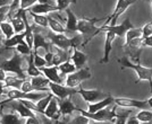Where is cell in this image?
Masks as SVG:
<instances>
[{
    "mask_svg": "<svg viewBox=\"0 0 152 124\" xmlns=\"http://www.w3.org/2000/svg\"><path fill=\"white\" fill-rule=\"evenodd\" d=\"M33 60H34V63L35 66L38 67L39 69L43 68V67H47V61L43 56H41L38 52H33Z\"/></svg>",
    "mask_w": 152,
    "mask_h": 124,
    "instance_id": "cell-38",
    "label": "cell"
},
{
    "mask_svg": "<svg viewBox=\"0 0 152 124\" xmlns=\"http://www.w3.org/2000/svg\"><path fill=\"white\" fill-rule=\"evenodd\" d=\"M114 104L119 107L125 108H137V110H146L148 100H140V99L127 98V97H114Z\"/></svg>",
    "mask_w": 152,
    "mask_h": 124,
    "instance_id": "cell-9",
    "label": "cell"
},
{
    "mask_svg": "<svg viewBox=\"0 0 152 124\" xmlns=\"http://www.w3.org/2000/svg\"><path fill=\"white\" fill-rule=\"evenodd\" d=\"M135 1L136 0H118L113 14L106 18V24L104 25H116V22H117L118 17L126 12L127 8L129 6H132Z\"/></svg>",
    "mask_w": 152,
    "mask_h": 124,
    "instance_id": "cell-8",
    "label": "cell"
},
{
    "mask_svg": "<svg viewBox=\"0 0 152 124\" xmlns=\"http://www.w3.org/2000/svg\"><path fill=\"white\" fill-rule=\"evenodd\" d=\"M129 115H131L129 111L125 112V113H121V114H116L114 124H126L127 118H129Z\"/></svg>",
    "mask_w": 152,
    "mask_h": 124,
    "instance_id": "cell-37",
    "label": "cell"
},
{
    "mask_svg": "<svg viewBox=\"0 0 152 124\" xmlns=\"http://www.w3.org/2000/svg\"><path fill=\"white\" fill-rule=\"evenodd\" d=\"M142 46L143 48H152V35L144 37L142 40Z\"/></svg>",
    "mask_w": 152,
    "mask_h": 124,
    "instance_id": "cell-44",
    "label": "cell"
},
{
    "mask_svg": "<svg viewBox=\"0 0 152 124\" xmlns=\"http://www.w3.org/2000/svg\"><path fill=\"white\" fill-rule=\"evenodd\" d=\"M0 124H20V118L15 113H8V114L2 113Z\"/></svg>",
    "mask_w": 152,
    "mask_h": 124,
    "instance_id": "cell-29",
    "label": "cell"
},
{
    "mask_svg": "<svg viewBox=\"0 0 152 124\" xmlns=\"http://www.w3.org/2000/svg\"><path fill=\"white\" fill-rule=\"evenodd\" d=\"M56 52H52L53 53V56H52V62H51V66H55V67H58L60 63L69 60V56H68V51H64V50H60L56 48Z\"/></svg>",
    "mask_w": 152,
    "mask_h": 124,
    "instance_id": "cell-23",
    "label": "cell"
},
{
    "mask_svg": "<svg viewBox=\"0 0 152 124\" xmlns=\"http://www.w3.org/2000/svg\"><path fill=\"white\" fill-rule=\"evenodd\" d=\"M0 33L4 35L5 38H10V37L15 35V32L12 24L9 22H2L0 23Z\"/></svg>",
    "mask_w": 152,
    "mask_h": 124,
    "instance_id": "cell-31",
    "label": "cell"
},
{
    "mask_svg": "<svg viewBox=\"0 0 152 124\" xmlns=\"http://www.w3.org/2000/svg\"><path fill=\"white\" fill-rule=\"evenodd\" d=\"M53 97V95L51 93H49L45 97H43V98H41L40 100H38L35 104H37V108H38V113H40V114H42L43 115V113H45V110L47 108V106H48V104L50 103L51 98Z\"/></svg>",
    "mask_w": 152,
    "mask_h": 124,
    "instance_id": "cell-34",
    "label": "cell"
},
{
    "mask_svg": "<svg viewBox=\"0 0 152 124\" xmlns=\"http://www.w3.org/2000/svg\"><path fill=\"white\" fill-rule=\"evenodd\" d=\"M19 90L23 92V93H32V92H34L33 86H32L31 84V80L30 79H25V80L23 81V84H22V86L19 88Z\"/></svg>",
    "mask_w": 152,
    "mask_h": 124,
    "instance_id": "cell-41",
    "label": "cell"
},
{
    "mask_svg": "<svg viewBox=\"0 0 152 124\" xmlns=\"http://www.w3.org/2000/svg\"><path fill=\"white\" fill-rule=\"evenodd\" d=\"M126 124H141V122L135 116H129V118H127Z\"/></svg>",
    "mask_w": 152,
    "mask_h": 124,
    "instance_id": "cell-45",
    "label": "cell"
},
{
    "mask_svg": "<svg viewBox=\"0 0 152 124\" xmlns=\"http://www.w3.org/2000/svg\"><path fill=\"white\" fill-rule=\"evenodd\" d=\"M134 26L131 23V19L126 17L124 19V22L119 25H103L101 27L98 28V33H103V32H111L113 34H115L116 36L123 37L125 36L126 32L131 28H133Z\"/></svg>",
    "mask_w": 152,
    "mask_h": 124,
    "instance_id": "cell-7",
    "label": "cell"
},
{
    "mask_svg": "<svg viewBox=\"0 0 152 124\" xmlns=\"http://www.w3.org/2000/svg\"><path fill=\"white\" fill-rule=\"evenodd\" d=\"M10 102H12V99L10 98H7V99H5V100H0V106L5 105V104H7V103H10Z\"/></svg>",
    "mask_w": 152,
    "mask_h": 124,
    "instance_id": "cell-49",
    "label": "cell"
},
{
    "mask_svg": "<svg viewBox=\"0 0 152 124\" xmlns=\"http://www.w3.org/2000/svg\"><path fill=\"white\" fill-rule=\"evenodd\" d=\"M6 76H7V74L4 71V70H1L0 69V81H4L5 79H6Z\"/></svg>",
    "mask_w": 152,
    "mask_h": 124,
    "instance_id": "cell-48",
    "label": "cell"
},
{
    "mask_svg": "<svg viewBox=\"0 0 152 124\" xmlns=\"http://www.w3.org/2000/svg\"><path fill=\"white\" fill-rule=\"evenodd\" d=\"M145 1H150V2H151V1H152V0H145Z\"/></svg>",
    "mask_w": 152,
    "mask_h": 124,
    "instance_id": "cell-55",
    "label": "cell"
},
{
    "mask_svg": "<svg viewBox=\"0 0 152 124\" xmlns=\"http://www.w3.org/2000/svg\"><path fill=\"white\" fill-rule=\"evenodd\" d=\"M92 77L91 71L89 68H82L76 70L75 72L70 74H67V78H66V85L65 86L69 87V88H77V87L81 86L84 80H88Z\"/></svg>",
    "mask_w": 152,
    "mask_h": 124,
    "instance_id": "cell-6",
    "label": "cell"
},
{
    "mask_svg": "<svg viewBox=\"0 0 152 124\" xmlns=\"http://www.w3.org/2000/svg\"><path fill=\"white\" fill-rule=\"evenodd\" d=\"M77 94H80L82 96V98L86 102V103H95V102H99L101 99L106 98L109 94L103 93L102 90L99 89H84L80 86L77 89Z\"/></svg>",
    "mask_w": 152,
    "mask_h": 124,
    "instance_id": "cell-11",
    "label": "cell"
},
{
    "mask_svg": "<svg viewBox=\"0 0 152 124\" xmlns=\"http://www.w3.org/2000/svg\"><path fill=\"white\" fill-rule=\"evenodd\" d=\"M25 79H22L16 77L15 74H8L6 76V79H5V84H6V88H12V89H19L23 81Z\"/></svg>",
    "mask_w": 152,
    "mask_h": 124,
    "instance_id": "cell-26",
    "label": "cell"
},
{
    "mask_svg": "<svg viewBox=\"0 0 152 124\" xmlns=\"http://www.w3.org/2000/svg\"><path fill=\"white\" fill-rule=\"evenodd\" d=\"M89 124H94V123H91V122H90V123Z\"/></svg>",
    "mask_w": 152,
    "mask_h": 124,
    "instance_id": "cell-56",
    "label": "cell"
},
{
    "mask_svg": "<svg viewBox=\"0 0 152 124\" xmlns=\"http://www.w3.org/2000/svg\"><path fill=\"white\" fill-rule=\"evenodd\" d=\"M106 18H88V17H84L77 20V33L81 34L82 36H85L86 38L83 41L82 46H85L88 42H90L95 35H98V26L96 23L101 22Z\"/></svg>",
    "mask_w": 152,
    "mask_h": 124,
    "instance_id": "cell-3",
    "label": "cell"
},
{
    "mask_svg": "<svg viewBox=\"0 0 152 124\" xmlns=\"http://www.w3.org/2000/svg\"><path fill=\"white\" fill-rule=\"evenodd\" d=\"M28 12H32L39 15H48L53 12H58V8L56 5H49V4H35L31 8L27 9Z\"/></svg>",
    "mask_w": 152,
    "mask_h": 124,
    "instance_id": "cell-20",
    "label": "cell"
},
{
    "mask_svg": "<svg viewBox=\"0 0 152 124\" xmlns=\"http://www.w3.org/2000/svg\"><path fill=\"white\" fill-rule=\"evenodd\" d=\"M55 124H66V122H63V121H59V120H56V121H55Z\"/></svg>",
    "mask_w": 152,
    "mask_h": 124,
    "instance_id": "cell-52",
    "label": "cell"
},
{
    "mask_svg": "<svg viewBox=\"0 0 152 124\" xmlns=\"http://www.w3.org/2000/svg\"><path fill=\"white\" fill-rule=\"evenodd\" d=\"M135 118L139 120L140 122L142 123H149L152 122V112L148 111V110H140V112L136 114Z\"/></svg>",
    "mask_w": 152,
    "mask_h": 124,
    "instance_id": "cell-35",
    "label": "cell"
},
{
    "mask_svg": "<svg viewBox=\"0 0 152 124\" xmlns=\"http://www.w3.org/2000/svg\"><path fill=\"white\" fill-rule=\"evenodd\" d=\"M140 37H142V28H131V30H128L126 32V34H125V44H128L131 41H133L135 38H140Z\"/></svg>",
    "mask_w": 152,
    "mask_h": 124,
    "instance_id": "cell-33",
    "label": "cell"
},
{
    "mask_svg": "<svg viewBox=\"0 0 152 124\" xmlns=\"http://www.w3.org/2000/svg\"><path fill=\"white\" fill-rule=\"evenodd\" d=\"M148 105H149V107H151V108H152V96L148 99Z\"/></svg>",
    "mask_w": 152,
    "mask_h": 124,
    "instance_id": "cell-51",
    "label": "cell"
},
{
    "mask_svg": "<svg viewBox=\"0 0 152 124\" xmlns=\"http://www.w3.org/2000/svg\"><path fill=\"white\" fill-rule=\"evenodd\" d=\"M25 124H40V122H39L38 118H27Z\"/></svg>",
    "mask_w": 152,
    "mask_h": 124,
    "instance_id": "cell-46",
    "label": "cell"
},
{
    "mask_svg": "<svg viewBox=\"0 0 152 124\" xmlns=\"http://www.w3.org/2000/svg\"><path fill=\"white\" fill-rule=\"evenodd\" d=\"M35 4H38V0H20L19 1V8L23 9V10H27L28 8H31Z\"/></svg>",
    "mask_w": 152,
    "mask_h": 124,
    "instance_id": "cell-42",
    "label": "cell"
},
{
    "mask_svg": "<svg viewBox=\"0 0 152 124\" xmlns=\"http://www.w3.org/2000/svg\"><path fill=\"white\" fill-rule=\"evenodd\" d=\"M151 5H152V1H151ZM150 23L152 24V18H151V20H150Z\"/></svg>",
    "mask_w": 152,
    "mask_h": 124,
    "instance_id": "cell-54",
    "label": "cell"
},
{
    "mask_svg": "<svg viewBox=\"0 0 152 124\" xmlns=\"http://www.w3.org/2000/svg\"><path fill=\"white\" fill-rule=\"evenodd\" d=\"M30 80H31L33 89L35 92H45V93H49L50 92V89H49V82L50 81L48 80L45 76L32 77Z\"/></svg>",
    "mask_w": 152,
    "mask_h": 124,
    "instance_id": "cell-16",
    "label": "cell"
},
{
    "mask_svg": "<svg viewBox=\"0 0 152 124\" xmlns=\"http://www.w3.org/2000/svg\"><path fill=\"white\" fill-rule=\"evenodd\" d=\"M57 68H58V71H60L63 74H73V72H75L76 70H77V69L75 68V66H74L69 60L60 63Z\"/></svg>",
    "mask_w": 152,
    "mask_h": 124,
    "instance_id": "cell-32",
    "label": "cell"
},
{
    "mask_svg": "<svg viewBox=\"0 0 152 124\" xmlns=\"http://www.w3.org/2000/svg\"><path fill=\"white\" fill-rule=\"evenodd\" d=\"M4 106L5 105L0 106V120H1V115H2V112H4Z\"/></svg>",
    "mask_w": 152,
    "mask_h": 124,
    "instance_id": "cell-53",
    "label": "cell"
},
{
    "mask_svg": "<svg viewBox=\"0 0 152 124\" xmlns=\"http://www.w3.org/2000/svg\"><path fill=\"white\" fill-rule=\"evenodd\" d=\"M40 71L42 72V74H43L50 82H55V84H60V85H63L64 80H63V78L59 76V71H58L57 67H55V66L43 67V68L40 69Z\"/></svg>",
    "mask_w": 152,
    "mask_h": 124,
    "instance_id": "cell-13",
    "label": "cell"
},
{
    "mask_svg": "<svg viewBox=\"0 0 152 124\" xmlns=\"http://www.w3.org/2000/svg\"><path fill=\"white\" fill-rule=\"evenodd\" d=\"M27 69H26V74L28 77H38V76H42V72L40 71V69L35 66L34 60H33V52L30 56H27Z\"/></svg>",
    "mask_w": 152,
    "mask_h": 124,
    "instance_id": "cell-25",
    "label": "cell"
},
{
    "mask_svg": "<svg viewBox=\"0 0 152 124\" xmlns=\"http://www.w3.org/2000/svg\"><path fill=\"white\" fill-rule=\"evenodd\" d=\"M13 2V0H0V7L10 6Z\"/></svg>",
    "mask_w": 152,
    "mask_h": 124,
    "instance_id": "cell-47",
    "label": "cell"
},
{
    "mask_svg": "<svg viewBox=\"0 0 152 124\" xmlns=\"http://www.w3.org/2000/svg\"><path fill=\"white\" fill-rule=\"evenodd\" d=\"M116 107H117L116 105L113 108L110 106H108L106 108L94 112V113H89L88 111L82 110L80 107H75V111L78 112L80 114H82L83 116L88 118L90 121H94V122H114L115 116H116Z\"/></svg>",
    "mask_w": 152,
    "mask_h": 124,
    "instance_id": "cell-5",
    "label": "cell"
},
{
    "mask_svg": "<svg viewBox=\"0 0 152 124\" xmlns=\"http://www.w3.org/2000/svg\"><path fill=\"white\" fill-rule=\"evenodd\" d=\"M27 12L33 17L35 25H39L40 27H43V28L48 27V16L47 15H39V14H34V12H28V10H27Z\"/></svg>",
    "mask_w": 152,
    "mask_h": 124,
    "instance_id": "cell-30",
    "label": "cell"
},
{
    "mask_svg": "<svg viewBox=\"0 0 152 124\" xmlns=\"http://www.w3.org/2000/svg\"><path fill=\"white\" fill-rule=\"evenodd\" d=\"M23 56H20L18 52H14L13 56L10 59H8L6 61H4L0 64V69L4 70L5 72L8 74H15L16 77L22 78V79H26L27 74L26 72H24V70L22 68V63H23Z\"/></svg>",
    "mask_w": 152,
    "mask_h": 124,
    "instance_id": "cell-4",
    "label": "cell"
},
{
    "mask_svg": "<svg viewBox=\"0 0 152 124\" xmlns=\"http://www.w3.org/2000/svg\"><path fill=\"white\" fill-rule=\"evenodd\" d=\"M76 0H57L56 2V6L58 8V12H63V10H66L69 5L72 4H75Z\"/></svg>",
    "mask_w": 152,
    "mask_h": 124,
    "instance_id": "cell-39",
    "label": "cell"
},
{
    "mask_svg": "<svg viewBox=\"0 0 152 124\" xmlns=\"http://www.w3.org/2000/svg\"><path fill=\"white\" fill-rule=\"evenodd\" d=\"M152 35V24L149 22L142 27V38Z\"/></svg>",
    "mask_w": 152,
    "mask_h": 124,
    "instance_id": "cell-43",
    "label": "cell"
},
{
    "mask_svg": "<svg viewBox=\"0 0 152 124\" xmlns=\"http://www.w3.org/2000/svg\"><path fill=\"white\" fill-rule=\"evenodd\" d=\"M49 89L50 93L57 99H64L67 97H72L73 95L77 94L76 88H69V87L60 85V84H55V82H49Z\"/></svg>",
    "mask_w": 152,
    "mask_h": 124,
    "instance_id": "cell-10",
    "label": "cell"
},
{
    "mask_svg": "<svg viewBox=\"0 0 152 124\" xmlns=\"http://www.w3.org/2000/svg\"><path fill=\"white\" fill-rule=\"evenodd\" d=\"M15 51L18 52L20 56H30L32 52H33L31 48L26 44L25 41H22L18 45H16V46H15Z\"/></svg>",
    "mask_w": 152,
    "mask_h": 124,
    "instance_id": "cell-36",
    "label": "cell"
},
{
    "mask_svg": "<svg viewBox=\"0 0 152 124\" xmlns=\"http://www.w3.org/2000/svg\"><path fill=\"white\" fill-rule=\"evenodd\" d=\"M19 12V9H18ZM7 22H9L12 26H13L14 28V32H15V34H19V33H24L25 31V23H24V20L23 18L20 17V15L19 16H15V17H12V18H9Z\"/></svg>",
    "mask_w": 152,
    "mask_h": 124,
    "instance_id": "cell-24",
    "label": "cell"
},
{
    "mask_svg": "<svg viewBox=\"0 0 152 124\" xmlns=\"http://www.w3.org/2000/svg\"><path fill=\"white\" fill-rule=\"evenodd\" d=\"M48 27H50L52 33H56V34H64L65 33V26L59 20L51 17L50 15L48 16Z\"/></svg>",
    "mask_w": 152,
    "mask_h": 124,
    "instance_id": "cell-28",
    "label": "cell"
},
{
    "mask_svg": "<svg viewBox=\"0 0 152 124\" xmlns=\"http://www.w3.org/2000/svg\"><path fill=\"white\" fill-rule=\"evenodd\" d=\"M104 35H106V41H104V51H103V56L100 60V63H104L107 64L109 62V56H110V53L113 51V42L116 38V35L113 34L111 32H103Z\"/></svg>",
    "mask_w": 152,
    "mask_h": 124,
    "instance_id": "cell-14",
    "label": "cell"
},
{
    "mask_svg": "<svg viewBox=\"0 0 152 124\" xmlns=\"http://www.w3.org/2000/svg\"><path fill=\"white\" fill-rule=\"evenodd\" d=\"M113 104H114V96H111V95L109 94L106 98L101 99V100H99V102L89 104L88 112H89V113H94V112H98V111H100V110L106 108L108 106H111Z\"/></svg>",
    "mask_w": 152,
    "mask_h": 124,
    "instance_id": "cell-17",
    "label": "cell"
},
{
    "mask_svg": "<svg viewBox=\"0 0 152 124\" xmlns=\"http://www.w3.org/2000/svg\"><path fill=\"white\" fill-rule=\"evenodd\" d=\"M90 123V120L85 116H83L82 114L77 115L73 120H70L69 122H67L66 124H89Z\"/></svg>",
    "mask_w": 152,
    "mask_h": 124,
    "instance_id": "cell-40",
    "label": "cell"
},
{
    "mask_svg": "<svg viewBox=\"0 0 152 124\" xmlns=\"http://www.w3.org/2000/svg\"><path fill=\"white\" fill-rule=\"evenodd\" d=\"M117 61L121 64V69H132L133 71H135V74L137 76V80L135 81L136 84L139 81H148L152 92V67L149 68V67L142 66L141 63L133 62V60H131L128 56H123Z\"/></svg>",
    "mask_w": 152,
    "mask_h": 124,
    "instance_id": "cell-2",
    "label": "cell"
},
{
    "mask_svg": "<svg viewBox=\"0 0 152 124\" xmlns=\"http://www.w3.org/2000/svg\"><path fill=\"white\" fill-rule=\"evenodd\" d=\"M50 44H51L50 42H48L42 34L35 33V34H34V38H33V49H32V51H33V52H37L40 48H42V49L45 51V53H47V52H50L51 51Z\"/></svg>",
    "mask_w": 152,
    "mask_h": 124,
    "instance_id": "cell-21",
    "label": "cell"
},
{
    "mask_svg": "<svg viewBox=\"0 0 152 124\" xmlns=\"http://www.w3.org/2000/svg\"><path fill=\"white\" fill-rule=\"evenodd\" d=\"M22 41H24V33H19V34H15L10 38H5L4 41V46L6 49H13L16 45H18Z\"/></svg>",
    "mask_w": 152,
    "mask_h": 124,
    "instance_id": "cell-27",
    "label": "cell"
},
{
    "mask_svg": "<svg viewBox=\"0 0 152 124\" xmlns=\"http://www.w3.org/2000/svg\"><path fill=\"white\" fill-rule=\"evenodd\" d=\"M58 106H59V112L60 115L63 116H69L73 114V112H75L76 106L73 104L70 97L64 99H58Z\"/></svg>",
    "mask_w": 152,
    "mask_h": 124,
    "instance_id": "cell-18",
    "label": "cell"
},
{
    "mask_svg": "<svg viewBox=\"0 0 152 124\" xmlns=\"http://www.w3.org/2000/svg\"><path fill=\"white\" fill-rule=\"evenodd\" d=\"M69 59L72 63L75 66V68L78 70V69L84 68L85 63L88 61V56L78 49H73V54L69 56Z\"/></svg>",
    "mask_w": 152,
    "mask_h": 124,
    "instance_id": "cell-19",
    "label": "cell"
},
{
    "mask_svg": "<svg viewBox=\"0 0 152 124\" xmlns=\"http://www.w3.org/2000/svg\"><path fill=\"white\" fill-rule=\"evenodd\" d=\"M4 41H5V37H4V35H2V34H0V46H2Z\"/></svg>",
    "mask_w": 152,
    "mask_h": 124,
    "instance_id": "cell-50",
    "label": "cell"
},
{
    "mask_svg": "<svg viewBox=\"0 0 152 124\" xmlns=\"http://www.w3.org/2000/svg\"><path fill=\"white\" fill-rule=\"evenodd\" d=\"M66 16H67V18H66V26H65V35L67 37H74L75 35H77L78 33H77V17H76V15L74 12H72V9L69 8H67L66 10Z\"/></svg>",
    "mask_w": 152,
    "mask_h": 124,
    "instance_id": "cell-12",
    "label": "cell"
},
{
    "mask_svg": "<svg viewBox=\"0 0 152 124\" xmlns=\"http://www.w3.org/2000/svg\"><path fill=\"white\" fill-rule=\"evenodd\" d=\"M14 102V110L18 113L19 118H37L34 112H32L31 110H28L27 107L23 105L19 100H13Z\"/></svg>",
    "mask_w": 152,
    "mask_h": 124,
    "instance_id": "cell-22",
    "label": "cell"
},
{
    "mask_svg": "<svg viewBox=\"0 0 152 124\" xmlns=\"http://www.w3.org/2000/svg\"><path fill=\"white\" fill-rule=\"evenodd\" d=\"M43 115L47 116L50 120H59V116H60V112H59V106H58V99L53 96L51 98L50 103L48 104L47 108L45 110V113Z\"/></svg>",
    "mask_w": 152,
    "mask_h": 124,
    "instance_id": "cell-15",
    "label": "cell"
},
{
    "mask_svg": "<svg viewBox=\"0 0 152 124\" xmlns=\"http://www.w3.org/2000/svg\"><path fill=\"white\" fill-rule=\"evenodd\" d=\"M47 38L53 46L64 50V51H69L70 49H78L83 44L81 34H77L74 37H67L65 34H56V33L49 32Z\"/></svg>",
    "mask_w": 152,
    "mask_h": 124,
    "instance_id": "cell-1",
    "label": "cell"
}]
</instances>
